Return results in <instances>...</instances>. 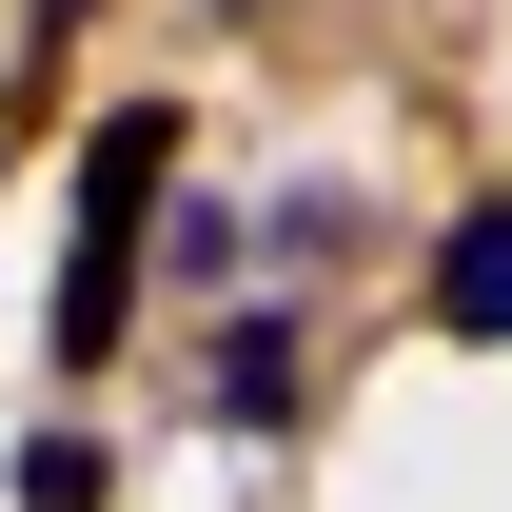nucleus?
I'll return each instance as SVG.
<instances>
[{
  "instance_id": "nucleus-1",
  "label": "nucleus",
  "mask_w": 512,
  "mask_h": 512,
  "mask_svg": "<svg viewBox=\"0 0 512 512\" xmlns=\"http://www.w3.org/2000/svg\"><path fill=\"white\" fill-rule=\"evenodd\" d=\"M158 178H178V99H119V119L79 138V237H60V375H99L138 316V256H158Z\"/></svg>"
},
{
  "instance_id": "nucleus-2",
  "label": "nucleus",
  "mask_w": 512,
  "mask_h": 512,
  "mask_svg": "<svg viewBox=\"0 0 512 512\" xmlns=\"http://www.w3.org/2000/svg\"><path fill=\"white\" fill-rule=\"evenodd\" d=\"M434 316H453V335H512V197H473V217H453V256H434Z\"/></svg>"
},
{
  "instance_id": "nucleus-3",
  "label": "nucleus",
  "mask_w": 512,
  "mask_h": 512,
  "mask_svg": "<svg viewBox=\"0 0 512 512\" xmlns=\"http://www.w3.org/2000/svg\"><path fill=\"white\" fill-rule=\"evenodd\" d=\"M217 414H237V434H276V414H296V335H276V316H237V355H217Z\"/></svg>"
},
{
  "instance_id": "nucleus-4",
  "label": "nucleus",
  "mask_w": 512,
  "mask_h": 512,
  "mask_svg": "<svg viewBox=\"0 0 512 512\" xmlns=\"http://www.w3.org/2000/svg\"><path fill=\"white\" fill-rule=\"evenodd\" d=\"M99 493H119V473H99V434H40V453H20V512H99Z\"/></svg>"
}]
</instances>
